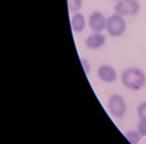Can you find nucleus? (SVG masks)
I'll use <instances>...</instances> for the list:
<instances>
[{"instance_id":"1","label":"nucleus","mask_w":146,"mask_h":144,"mask_svg":"<svg viewBox=\"0 0 146 144\" xmlns=\"http://www.w3.org/2000/svg\"><path fill=\"white\" fill-rule=\"evenodd\" d=\"M123 84L129 90H141L146 83V75L138 68H128L123 73Z\"/></svg>"},{"instance_id":"2","label":"nucleus","mask_w":146,"mask_h":144,"mask_svg":"<svg viewBox=\"0 0 146 144\" xmlns=\"http://www.w3.org/2000/svg\"><path fill=\"white\" fill-rule=\"evenodd\" d=\"M125 29H127V24H125L123 16L120 14H112L107 20V26L106 30L111 36H120L124 34Z\"/></svg>"},{"instance_id":"3","label":"nucleus","mask_w":146,"mask_h":144,"mask_svg":"<svg viewBox=\"0 0 146 144\" xmlns=\"http://www.w3.org/2000/svg\"><path fill=\"white\" fill-rule=\"evenodd\" d=\"M115 11L120 16H133L140 11V3L137 0H119Z\"/></svg>"},{"instance_id":"4","label":"nucleus","mask_w":146,"mask_h":144,"mask_svg":"<svg viewBox=\"0 0 146 144\" xmlns=\"http://www.w3.org/2000/svg\"><path fill=\"white\" fill-rule=\"evenodd\" d=\"M108 109L111 114H113L115 117L121 118L127 112V105L123 99V96L120 95H112L108 100Z\"/></svg>"},{"instance_id":"5","label":"nucleus","mask_w":146,"mask_h":144,"mask_svg":"<svg viewBox=\"0 0 146 144\" xmlns=\"http://www.w3.org/2000/svg\"><path fill=\"white\" fill-rule=\"evenodd\" d=\"M89 24H90L91 30L95 31V33H100L103 31L107 26V20L103 16V13L100 12H94L91 13L90 20H89Z\"/></svg>"},{"instance_id":"6","label":"nucleus","mask_w":146,"mask_h":144,"mask_svg":"<svg viewBox=\"0 0 146 144\" xmlns=\"http://www.w3.org/2000/svg\"><path fill=\"white\" fill-rule=\"evenodd\" d=\"M98 77L104 83H113L116 81V78H117V74H116V70L113 69L112 66L102 65L98 69Z\"/></svg>"},{"instance_id":"7","label":"nucleus","mask_w":146,"mask_h":144,"mask_svg":"<svg viewBox=\"0 0 146 144\" xmlns=\"http://www.w3.org/2000/svg\"><path fill=\"white\" fill-rule=\"evenodd\" d=\"M106 43V36L102 35L100 33H94L93 35L88 36L86 39V47L90 49H98V48L103 47Z\"/></svg>"},{"instance_id":"8","label":"nucleus","mask_w":146,"mask_h":144,"mask_svg":"<svg viewBox=\"0 0 146 144\" xmlns=\"http://www.w3.org/2000/svg\"><path fill=\"white\" fill-rule=\"evenodd\" d=\"M70 25H72V30L74 31V33H81V31H84V29H85V26H86V21H85L84 14H81V13H74L72 20H70Z\"/></svg>"},{"instance_id":"9","label":"nucleus","mask_w":146,"mask_h":144,"mask_svg":"<svg viewBox=\"0 0 146 144\" xmlns=\"http://www.w3.org/2000/svg\"><path fill=\"white\" fill-rule=\"evenodd\" d=\"M127 139L131 141L132 144H138L140 143V139H141V134L138 131H128Z\"/></svg>"},{"instance_id":"10","label":"nucleus","mask_w":146,"mask_h":144,"mask_svg":"<svg viewBox=\"0 0 146 144\" xmlns=\"http://www.w3.org/2000/svg\"><path fill=\"white\" fill-rule=\"evenodd\" d=\"M82 5V0H68V8H69L70 12H76L80 11Z\"/></svg>"},{"instance_id":"11","label":"nucleus","mask_w":146,"mask_h":144,"mask_svg":"<svg viewBox=\"0 0 146 144\" xmlns=\"http://www.w3.org/2000/svg\"><path fill=\"white\" fill-rule=\"evenodd\" d=\"M137 113H138V117L142 120V118H146V101L141 103L137 108Z\"/></svg>"},{"instance_id":"12","label":"nucleus","mask_w":146,"mask_h":144,"mask_svg":"<svg viewBox=\"0 0 146 144\" xmlns=\"http://www.w3.org/2000/svg\"><path fill=\"white\" fill-rule=\"evenodd\" d=\"M137 130H138V132H140L141 135L146 136V118H142L140 121L138 126H137Z\"/></svg>"},{"instance_id":"13","label":"nucleus","mask_w":146,"mask_h":144,"mask_svg":"<svg viewBox=\"0 0 146 144\" xmlns=\"http://www.w3.org/2000/svg\"><path fill=\"white\" fill-rule=\"evenodd\" d=\"M82 65H84V69H86L85 73L88 74V73H89V64H88V61H86V60H82Z\"/></svg>"},{"instance_id":"14","label":"nucleus","mask_w":146,"mask_h":144,"mask_svg":"<svg viewBox=\"0 0 146 144\" xmlns=\"http://www.w3.org/2000/svg\"><path fill=\"white\" fill-rule=\"evenodd\" d=\"M115 1H119V0H115Z\"/></svg>"}]
</instances>
